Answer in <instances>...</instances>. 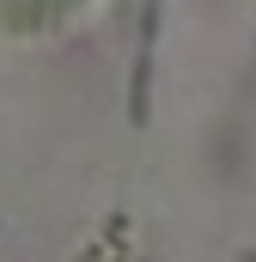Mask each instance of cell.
<instances>
[{
    "label": "cell",
    "mask_w": 256,
    "mask_h": 262,
    "mask_svg": "<svg viewBox=\"0 0 256 262\" xmlns=\"http://www.w3.org/2000/svg\"><path fill=\"white\" fill-rule=\"evenodd\" d=\"M86 0H6L0 6V18L12 25V31H43V25H55L67 12H79Z\"/></svg>",
    "instance_id": "cell-1"
}]
</instances>
